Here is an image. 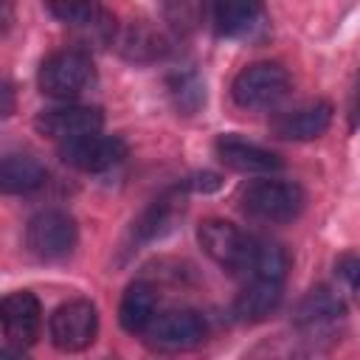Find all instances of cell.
Instances as JSON below:
<instances>
[{
	"instance_id": "6da1fadb",
	"label": "cell",
	"mask_w": 360,
	"mask_h": 360,
	"mask_svg": "<svg viewBox=\"0 0 360 360\" xmlns=\"http://www.w3.org/2000/svg\"><path fill=\"white\" fill-rule=\"evenodd\" d=\"M93 76H96V68L84 48H59L42 59L37 82L45 96L68 101V98H76L79 93H84L90 87Z\"/></svg>"
},
{
	"instance_id": "7a4b0ae2",
	"label": "cell",
	"mask_w": 360,
	"mask_h": 360,
	"mask_svg": "<svg viewBox=\"0 0 360 360\" xmlns=\"http://www.w3.org/2000/svg\"><path fill=\"white\" fill-rule=\"evenodd\" d=\"M304 202L307 194L292 180H253L239 191L242 211L262 222H290L304 211Z\"/></svg>"
},
{
	"instance_id": "3957f363",
	"label": "cell",
	"mask_w": 360,
	"mask_h": 360,
	"mask_svg": "<svg viewBox=\"0 0 360 360\" xmlns=\"http://www.w3.org/2000/svg\"><path fill=\"white\" fill-rule=\"evenodd\" d=\"M197 242L200 248L228 273L239 276V273H250V262H253V250H256V236L245 233L239 225L228 222V219H205L197 228Z\"/></svg>"
},
{
	"instance_id": "277c9868",
	"label": "cell",
	"mask_w": 360,
	"mask_h": 360,
	"mask_svg": "<svg viewBox=\"0 0 360 360\" xmlns=\"http://www.w3.org/2000/svg\"><path fill=\"white\" fill-rule=\"evenodd\" d=\"M290 90V73L278 62H253L242 68L231 84V96L242 110H270Z\"/></svg>"
},
{
	"instance_id": "5b68a950",
	"label": "cell",
	"mask_w": 360,
	"mask_h": 360,
	"mask_svg": "<svg viewBox=\"0 0 360 360\" xmlns=\"http://www.w3.org/2000/svg\"><path fill=\"white\" fill-rule=\"evenodd\" d=\"M79 242L76 219L59 208H45L34 214L25 225V248L42 262H59L73 253Z\"/></svg>"
},
{
	"instance_id": "8992f818",
	"label": "cell",
	"mask_w": 360,
	"mask_h": 360,
	"mask_svg": "<svg viewBox=\"0 0 360 360\" xmlns=\"http://www.w3.org/2000/svg\"><path fill=\"white\" fill-rule=\"evenodd\" d=\"M51 343L59 352H82L96 340L98 312L87 298H70L59 304L48 321Z\"/></svg>"
},
{
	"instance_id": "52a82bcc",
	"label": "cell",
	"mask_w": 360,
	"mask_h": 360,
	"mask_svg": "<svg viewBox=\"0 0 360 360\" xmlns=\"http://www.w3.org/2000/svg\"><path fill=\"white\" fill-rule=\"evenodd\" d=\"M59 158L70 169L98 174V172H107V169L118 166L127 158V143H124L121 135H101V129H98V132H90V135L59 143Z\"/></svg>"
},
{
	"instance_id": "ba28073f",
	"label": "cell",
	"mask_w": 360,
	"mask_h": 360,
	"mask_svg": "<svg viewBox=\"0 0 360 360\" xmlns=\"http://www.w3.org/2000/svg\"><path fill=\"white\" fill-rule=\"evenodd\" d=\"M104 127V115L98 107H87V104H65V107H51L42 110L34 118V129L51 141H73L90 132H98Z\"/></svg>"
},
{
	"instance_id": "9c48e42d",
	"label": "cell",
	"mask_w": 360,
	"mask_h": 360,
	"mask_svg": "<svg viewBox=\"0 0 360 360\" xmlns=\"http://www.w3.org/2000/svg\"><path fill=\"white\" fill-rule=\"evenodd\" d=\"M146 340L160 352H186L205 338V321L194 309H172L166 315H155L146 329Z\"/></svg>"
},
{
	"instance_id": "30bf717a",
	"label": "cell",
	"mask_w": 360,
	"mask_h": 360,
	"mask_svg": "<svg viewBox=\"0 0 360 360\" xmlns=\"http://www.w3.org/2000/svg\"><path fill=\"white\" fill-rule=\"evenodd\" d=\"M0 323L3 332L8 338V343H14L17 349H28L42 326V307L39 298L28 290L11 292L0 301Z\"/></svg>"
},
{
	"instance_id": "8fae6325",
	"label": "cell",
	"mask_w": 360,
	"mask_h": 360,
	"mask_svg": "<svg viewBox=\"0 0 360 360\" xmlns=\"http://www.w3.org/2000/svg\"><path fill=\"white\" fill-rule=\"evenodd\" d=\"M214 152L228 169L242 172V174H270V172H278L284 166V160L276 152H270L253 141H245L233 132L219 135L214 143Z\"/></svg>"
},
{
	"instance_id": "7c38bea8",
	"label": "cell",
	"mask_w": 360,
	"mask_h": 360,
	"mask_svg": "<svg viewBox=\"0 0 360 360\" xmlns=\"http://www.w3.org/2000/svg\"><path fill=\"white\" fill-rule=\"evenodd\" d=\"M332 124V104L329 101H307L287 112H281L270 129L281 141H312L321 138Z\"/></svg>"
},
{
	"instance_id": "4fadbf2b",
	"label": "cell",
	"mask_w": 360,
	"mask_h": 360,
	"mask_svg": "<svg viewBox=\"0 0 360 360\" xmlns=\"http://www.w3.org/2000/svg\"><path fill=\"white\" fill-rule=\"evenodd\" d=\"M48 180L45 166L25 152L0 155V194H31Z\"/></svg>"
},
{
	"instance_id": "5bb4252c",
	"label": "cell",
	"mask_w": 360,
	"mask_h": 360,
	"mask_svg": "<svg viewBox=\"0 0 360 360\" xmlns=\"http://www.w3.org/2000/svg\"><path fill=\"white\" fill-rule=\"evenodd\" d=\"M281 295H284V281H273V278H259L253 276L250 284L236 295L233 301V315L245 323H256V321H264L278 304H281Z\"/></svg>"
},
{
	"instance_id": "9a60e30c",
	"label": "cell",
	"mask_w": 360,
	"mask_h": 360,
	"mask_svg": "<svg viewBox=\"0 0 360 360\" xmlns=\"http://www.w3.org/2000/svg\"><path fill=\"white\" fill-rule=\"evenodd\" d=\"M158 315V292L149 281H132L118 304V321L124 326V332L129 335H143L149 329V323Z\"/></svg>"
},
{
	"instance_id": "2e32d148",
	"label": "cell",
	"mask_w": 360,
	"mask_h": 360,
	"mask_svg": "<svg viewBox=\"0 0 360 360\" xmlns=\"http://www.w3.org/2000/svg\"><path fill=\"white\" fill-rule=\"evenodd\" d=\"M340 318H343V301H340V295H335L329 287L312 290V292L298 304V312H295V323H298L304 332H323V329H332Z\"/></svg>"
},
{
	"instance_id": "e0dca14e",
	"label": "cell",
	"mask_w": 360,
	"mask_h": 360,
	"mask_svg": "<svg viewBox=\"0 0 360 360\" xmlns=\"http://www.w3.org/2000/svg\"><path fill=\"white\" fill-rule=\"evenodd\" d=\"M262 17V0H217L214 22L222 37H245Z\"/></svg>"
},
{
	"instance_id": "ac0fdd59",
	"label": "cell",
	"mask_w": 360,
	"mask_h": 360,
	"mask_svg": "<svg viewBox=\"0 0 360 360\" xmlns=\"http://www.w3.org/2000/svg\"><path fill=\"white\" fill-rule=\"evenodd\" d=\"M177 202H180V200H177V191H169V194L158 197V200L141 214V219L135 222V228H132L135 242H149V239L166 233V231L172 228L174 214H177Z\"/></svg>"
},
{
	"instance_id": "d6986e66",
	"label": "cell",
	"mask_w": 360,
	"mask_h": 360,
	"mask_svg": "<svg viewBox=\"0 0 360 360\" xmlns=\"http://www.w3.org/2000/svg\"><path fill=\"white\" fill-rule=\"evenodd\" d=\"M163 51H166L163 37L143 22H135L121 39V53L132 62H152V59L163 56Z\"/></svg>"
},
{
	"instance_id": "ffe728a7",
	"label": "cell",
	"mask_w": 360,
	"mask_h": 360,
	"mask_svg": "<svg viewBox=\"0 0 360 360\" xmlns=\"http://www.w3.org/2000/svg\"><path fill=\"white\" fill-rule=\"evenodd\" d=\"M290 267V256L281 245L270 242V239H259L256 236V250H253V262H250V278H273V281H284Z\"/></svg>"
},
{
	"instance_id": "44dd1931",
	"label": "cell",
	"mask_w": 360,
	"mask_h": 360,
	"mask_svg": "<svg viewBox=\"0 0 360 360\" xmlns=\"http://www.w3.org/2000/svg\"><path fill=\"white\" fill-rule=\"evenodd\" d=\"M205 17V0H163V20L174 34H191Z\"/></svg>"
},
{
	"instance_id": "7402d4cb",
	"label": "cell",
	"mask_w": 360,
	"mask_h": 360,
	"mask_svg": "<svg viewBox=\"0 0 360 360\" xmlns=\"http://www.w3.org/2000/svg\"><path fill=\"white\" fill-rule=\"evenodd\" d=\"M48 6L53 11V17H59L62 22H68L73 28L82 25L84 20H90L98 11L96 0H48Z\"/></svg>"
},
{
	"instance_id": "603a6c76",
	"label": "cell",
	"mask_w": 360,
	"mask_h": 360,
	"mask_svg": "<svg viewBox=\"0 0 360 360\" xmlns=\"http://www.w3.org/2000/svg\"><path fill=\"white\" fill-rule=\"evenodd\" d=\"M357 256L354 253H346V256H340V262H338V273L349 281V287L352 290H357Z\"/></svg>"
},
{
	"instance_id": "cb8c5ba5",
	"label": "cell",
	"mask_w": 360,
	"mask_h": 360,
	"mask_svg": "<svg viewBox=\"0 0 360 360\" xmlns=\"http://www.w3.org/2000/svg\"><path fill=\"white\" fill-rule=\"evenodd\" d=\"M11 112H14V90L0 82V118H6Z\"/></svg>"
},
{
	"instance_id": "d4e9b609",
	"label": "cell",
	"mask_w": 360,
	"mask_h": 360,
	"mask_svg": "<svg viewBox=\"0 0 360 360\" xmlns=\"http://www.w3.org/2000/svg\"><path fill=\"white\" fill-rule=\"evenodd\" d=\"M0 6H3V0H0Z\"/></svg>"
}]
</instances>
